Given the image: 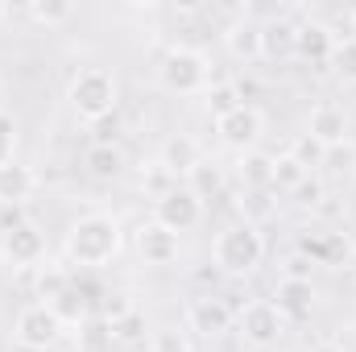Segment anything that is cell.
<instances>
[{"label":"cell","instance_id":"3","mask_svg":"<svg viewBox=\"0 0 356 352\" xmlns=\"http://www.w3.org/2000/svg\"><path fill=\"white\" fill-rule=\"evenodd\" d=\"M116 75L108 71V67H83L75 79H71V88H67V99H71V108L83 116V120H99V116H112L116 112Z\"/></svg>","mask_w":356,"mask_h":352},{"label":"cell","instance_id":"10","mask_svg":"<svg viewBox=\"0 0 356 352\" xmlns=\"http://www.w3.org/2000/svg\"><path fill=\"white\" fill-rule=\"evenodd\" d=\"M199 220H203V199H195L186 186H175L166 199L154 203V224L170 228L175 237L191 232V228H199Z\"/></svg>","mask_w":356,"mask_h":352},{"label":"cell","instance_id":"42","mask_svg":"<svg viewBox=\"0 0 356 352\" xmlns=\"http://www.w3.org/2000/svg\"><path fill=\"white\" fill-rule=\"evenodd\" d=\"M348 21H353V33H356V4L348 8Z\"/></svg>","mask_w":356,"mask_h":352},{"label":"cell","instance_id":"12","mask_svg":"<svg viewBox=\"0 0 356 352\" xmlns=\"http://www.w3.org/2000/svg\"><path fill=\"white\" fill-rule=\"evenodd\" d=\"M137 253H141V262L145 265H175L178 253H182V245H178V237L170 228H162V224H141L137 228Z\"/></svg>","mask_w":356,"mask_h":352},{"label":"cell","instance_id":"1","mask_svg":"<svg viewBox=\"0 0 356 352\" xmlns=\"http://www.w3.org/2000/svg\"><path fill=\"white\" fill-rule=\"evenodd\" d=\"M120 253V224L104 211L79 216L67 232V257L71 265H108Z\"/></svg>","mask_w":356,"mask_h":352},{"label":"cell","instance_id":"31","mask_svg":"<svg viewBox=\"0 0 356 352\" xmlns=\"http://www.w3.org/2000/svg\"><path fill=\"white\" fill-rule=\"evenodd\" d=\"M175 186H178V178L170 175L166 166H158V162H154V170H149V175H141V191H149V195H154V203H158V199H166Z\"/></svg>","mask_w":356,"mask_h":352},{"label":"cell","instance_id":"40","mask_svg":"<svg viewBox=\"0 0 356 352\" xmlns=\"http://www.w3.org/2000/svg\"><path fill=\"white\" fill-rule=\"evenodd\" d=\"M307 352H344V344H336V340H319V344H311Z\"/></svg>","mask_w":356,"mask_h":352},{"label":"cell","instance_id":"38","mask_svg":"<svg viewBox=\"0 0 356 352\" xmlns=\"http://www.w3.org/2000/svg\"><path fill=\"white\" fill-rule=\"evenodd\" d=\"M13 150H17V125L8 116H0V166L13 162Z\"/></svg>","mask_w":356,"mask_h":352},{"label":"cell","instance_id":"39","mask_svg":"<svg viewBox=\"0 0 356 352\" xmlns=\"http://www.w3.org/2000/svg\"><path fill=\"white\" fill-rule=\"evenodd\" d=\"M286 278L311 282V262H307V257H290V262H286Z\"/></svg>","mask_w":356,"mask_h":352},{"label":"cell","instance_id":"20","mask_svg":"<svg viewBox=\"0 0 356 352\" xmlns=\"http://www.w3.org/2000/svg\"><path fill=\"white\" fill-rule=\"evenodd\" d=\"M67 290H71V273L63 265H38V273H33V298L38 303L54 307Z\"/></svg>","mask_w":356,"mask_h":352},{"label":"cell","instance_id":"43","mask_svg":"<svg viewBox=\"0 0 356 352\" xmlns=\"http://www.w3.org/2000/svg\"><path fill=\"white\" fill-rule=\"evenodd\" d=\"M249 352H277V349H249Z\"/></svg>","mask_w":356,"mask_h":352},{"label":"cell","instance_id":"21","mask_svg":"<svg viewBox=\"0 0 356 352\" xmlns=\"http://www.w3.org/2000/svg\"><path fill=\"white\" fill-rule=\"evenodd\" d=\"M83 166H88L95 178H116L124 170V154H120V145H91L88 158H83Z\"/></svg>","mask_w":356,"mask_h":352},{"label":"cell","instance_id":"6","mask_svg":"<svg viewBox=\"0 0 356 352\" xmlns=\"http://www.w3.org/2000/svg\"><path fill=\"white\" fill-rule=\"evenodd\" d=\"M236 332L249 349H277V340L286 336V315L277 311V303L269 298H253L241 307L236 315Z\"/></svg>","mask_w":356,"mask_h":352},{"label":"cell","instance_id":"37","mask_svg":"<svg viewBox=\"0 0 356 352\" xmlns=\"http://www.w3.org/2000/svg\"><path fill=\"white\" fill-rule=\"evenodd\" d=\"M104 344H112V328H108L104 319H99V323H88V328H83V349L99 352Z\"/></svg>","mask_w":356,"mask_h":352},{"label":"cell","instance_id":"24","mask_svg":"<svg viewBox=\"0 0 356 352\" xmlns=\"http://www.w3.org/2000/svg\"><path fill=\"white\" fill-rule=\"evenodd\" d=\"M290 158H294V162H298V166L311 175V170H319V166H323L327 150H323L315 137H307V133H302V137H294V145H290Z\"/></svg>","mask_w":356,"mask_h":352},{"label":"cell","instance_id":"9","mask_svg":"<svg viewBox=\"0 0 356 352\" xmlns=\"http://www.w3.org/2000/svg\"><path fill=\"white\" fill-rule=\"evenodd\" d=\"M186 328H191L195 336H203V340H216V336H224V332L236 328V315H232V307H228L224 298L199 294V298L186 303Z\"/></svg>","mask_w":356,"mask_h":352},{"label":"cell","instance_id":"2","mask_svg":"<svg viewBox=\"0 0 356 352\" xmlns=\"http://www.w3.org/2000/svg\"><path fill=\"white\" fill-rule=\"evenodd\" d=\"M266 257V241H261V232L253 228V224H228V228H220V237L211 241V262L220 273H228V278H245V273H253L257 265Z\"/></svg>","mask_w":356,"mask_h":352},{"label":"cell","instance_id":"29","mask_svg":"<svg viewBox=\"0 0 356 352\" xmlns=\"http://www.w3.org/2000/svg\"><path fill=\"white\" fill-rule=\"evenodd\" d=\"M302 178H311L290 154H282V158H273V191H294Z\"/></svg>","mask_w":356,"mask_h":352},{"label":"cell","instance_id":"18","mask_svg":"<svg viewBox=\"0 0 356 352\" xmlns=\"http://www.w3.org/2000/svg\"><path fill=\"white\" fill-rule=\"evenodd\" d=\"M241 182L245 191H273V154H261V150H249L241 154Z\"/></svg>","mask_w":356,"mask_h":352},{"label":"cell","instance_id":"27","mask_svg":"<svg viewBox=\"0 0 356 352\" xmlns=\"http://www.w3.org/2000/svg\"><path fill=\"white\" fill-rule=\"evenodd\" d=\"M133 311H137V307H133V298H129L124 290H108V294H104V303H99V319H104L108 328H116V323H120V319H129Z\"/></svg>","mask_w":356,"mask_h":352},{"label":"cell","instance_id":"8","mask_svg":"<svg viewBox=\"0 0 356 352\" xmlns=\"http://www.w3.org/2000/svg\"><path fill=\"white\" fill-rule=\"evenodd\" d=\"M216 133H220V141H224L228 150L249 154V150L261 141V133H266V116H261V108L241 104V108H232V112H224V116L216 120Z\"/></svg>","mask_w":356,"mask_h":352},{"label":"cell","instance_id":"13","mask_svg":"<svg viewBox=\"0 0 356 352\" xmlns=\"http://www.w3.org/2000/svg\"><path fill=\"white\" fill-rule=\"evenodd\" d=\"M307 137H315L323 150L344 145V141H348V112H344L340 104H319V108L311 112V120H307Z\"/></svg>","mask_w":356,"mask_h":352},{"label":"cell","instance_id":"36","mask_svg":"<svg viewBox=\"0 0 356 352\" xmlns=\"http://www.w3.org/2000/svg\"><path fill=\"white\" fill-rule=\"evenodd\" d=\"M290 195H294V203H298V207H315V203L323 199V182H319V178H302Z\"/></svg>","mask_w":356,"mask_h":352},{"label":"cell","instance_id":"4","mask_svg":"<svg viewBox=\"0 0 356 352\" xmlns=\"http://www.w3.org/2000/svg\"><path fill=\"white\" fill-rule=\"evenodd\" d=\"M158 83L170 95H203L211 88V63L199 50L175 46L162 63H158Z\"/></svg>","mask_w":356,"mask_h":352},{"label":"cell","instance_id":"15","mask_svg":"<svg viewBox=\"0 0 356 352\" xmlns=\"http://www.w3.org/2000/svg\"><path fill=\"white\" fill-rule=\"evenodd\" d=\"M33 191H38L33 166H25L17 158L8 166H0V207H25L33 199Z\"/></svg>","mask_w":356,"mask_h":352},{"label":"cell","instance_id":"7","mask_svg":"<svg viewBox=\"0 0 356 352\" xmlns=\"http://www.w3.org/2000/svg\"><path fill=\"white\" fill-rule=\"evenodd\" d=\"M0 257H4V265H13V269H38L42 257H46V237H42V228L29 224V220L8 224V228L0 232Z\"/></svg>","mask_w":356,"mask_h":352},{"label":"cell","instance_id":"23","mask_svg":"<svg viewBox=\"0 0 356 352\" xmlns=\"http://www.w3.org/2000/svg\"><path fill=\"white\" fill-rule=\"evenodd\" d=\"M25 13H29V21H38V25H67V21L75 17V4H67V0H29Z\"/></svg>","mask_w":356,"mask_h":352},{"label":"cell","instance_id":"30","mask_svg":"<svg viewBox=\"0 0 356 352\" xmlns=\"http://www.w3.org/2000/svg\"><path fill=\"white\" fill-rule=\"evenodd\" d=\"M54 311H58V319H63V323H83V319H88V298L71 286V290L54 303Z\"/></svg>","mask_w":356,"mask_h":352},{"label":"cell","instance_id":"14","mask_svg":"<svg viewBox=\"0 0 356 352\" xmlns=\"http://www.w3.org/2000/svg\"><path fill=\"white\" fill-rule=\"evenodd\" d=\"M199 162H203V145H199L191 133H175V137H166L162 150H158V166H166L175 178L178 175L186 178Z\"/></svg>","mask_w":356,"mask_h":352},{"label":"cell","instance_id":"28","mask_svg":"<svg viewBox=\"0 0 356 352\" xmlns=\"http://www.w3.org/2000/svg\"><path fill=\"white\" fill-rule=\"evenodd\" d=\"M241 216H245V224H261L273 216V195L269 191H245V199H241Z\"/></svg>","mask_w":356,"mask_h":352},{"label":"cell","instance_id":"22","mask_svg":"<svg viewBox=\"0 0 356 352\" xmlns=\"http://www.w3.org/2000/svg\"><path fill=\"white\" fill-rule=\"evenodd\" d=\"M220 186H224V175H220V166L216 162H199L191 175H186V191L195 195V199H207V195H220Z\"/></svg>","mask_w":356,"mask_h":352},{"label":"cell","instance_id":"35","mask_svg":"<svg viewBox=\"0 0 356 352\" xmlns=\"http://www.w3.org/2000/svg\"><path fill=\"white\" fill-rule=\"evenodd\" d=\"M141 336H145V323H141V315H137V311L112 328V344H137Z\"/></svg>","mask_w":356,"mask_h":352},{"label":"cell","instance_id":"16","mask_svg":"<svg viewBox=\"0 0 356 352\" xmlns=\"http://www.w3.org/2000/svg\"><path fill=\"white\" fill-rule=\"evenodd\" d=\"M273 298H277V311H282L286 319H307V315L315 311V282L282 278L277 290H273Z\"/></svg>","mask_w":356,"mask_h":352},{"label":"cell","instance_id":"19","mask_svg":"<svg viewBox=\"0 0 356 352\" xmlns=\"http://www.w3.org/2000/svg\"><path fill=\"white\" fill-rule=\"evenodd\" d=\"M224 46H228L232 58H245V63L261 58V25H253V21H236V25L224 33Z\"/></svg>","mask_w":356,"mask_h":352},{"label":"cell","instance_id":"11","mask_svg":"<svg viewBox=\"0 0 356 352\" xmlns=\"http://www.w3.org/2000/svg\"><path fill=\"white\" fill-rule=\"evenodd\" d=\"M336 33H332V25H323V21H302L298 25V33H294V58H302V63H311V67H327L332 63V54H336Z\"/></svg>","mask_w":356,"mask_h":352},{"label":"cell","instance_id":"33","mask_svg":"<svg viewBox=\"0 0 356 352\" xmlns=\"http://www.w3.org/2000/svg\"><path fill=\"white\" fill-rule=\"evenodd\" d=\"M120 116L112 112V116H99V120H91V145H116L120 141Z\"/></svg>","mask_w":356,"mask_h":352},{"label":"cell","instance_id":"25","mask_svg":"<svg viewBox=\"0 0 356 352\" xmlns=\"http://www.w3.org/2000/svg\"><path fill=\"white\" fill-rule=\"evenodd\" d=\"M203 99H207V112L220 120L224 112H232V108H241L245 99H241V91L232 88V83H211V88L203 91Z\"/></svg>","mask_w":356,"mask_h":352},{"label":"cell","instance_id":"26","mask_svg":"<svg viewBox=\"0 0 356 352\" xmlns=\"http://www.w3.org/2000/svg\"><path fill=\"white\" fill-rule=\"evenodd\" d=\"M327 67L336 71V79H340V83H356V38L336 42V54H332V63H327Z\"/></svg>","mask_w":356,"mask_h":352},{"label":"cell","instance_id":"17","mask_svg":"<svg viewBox=\"0 0 356 352\" xmlns=\"http://www.w3.org/2000/svg\"><path fill=\"white\" fill-rule=\"evenodd\" d=\"M294 33H298L294 21H266L261 25V58H269V63L294 58Z\"/></svg>","mask_w":356,"mask_h":352},{"label":"cell","instance_id":"32","mask_svg":"<svg viewBox=\"0 0 356 352\" xmlns=\"http://www.w3.org/2000/svg\"><path fill=\"white\" fill-rule=\"evenodd\" d=\"M149 349L154 352H195L191 340H186V332H178V328H158L154 340H149Z\"/></svg>","mask_w":356,"mask_h":352},{"label":"cell","instance_id":"34","mask_svg":"<svg viewBox=\"0 0 356 352\" xmlns=\"http://www.w3.org/2000/svg\"><path fill=\"white\" fill-rule=\"evenodd\" d=\"M323 166H327L332 175H353L356 170V145H348V141H344V145H332L327 158H323Z\"/></svg>","mask_w":356,"mask_h":352},{"label":"cell","instance_id":"41","mask_svg":"<svg viewBox=\"0 0 356 352\" xmlns=\"http://www.w3.org/2000/svg\"><path fill=\"white\" fill-rule=\"evenodd\" d=\"M4 104H8V88H4V79H0V116H4Z\"/></svg>","mask_w":356,"mask_h":352},{"label":"cell","instance_id":"5","mask_svg":"<svg viewBox=\"0 0 356 352\" xmlns=\"http://www.w3.org/2000/svg\"><path fill=\"white\" fill-rule=\"evenodd\" d=\"M63 332H67V323H63L58 311L46 307V303H29V307H21L17 319H13V340L25 352L54 349V344L63 340Z\"/></svg>","mask_w":356,"mask_h":352}]
</instances>
